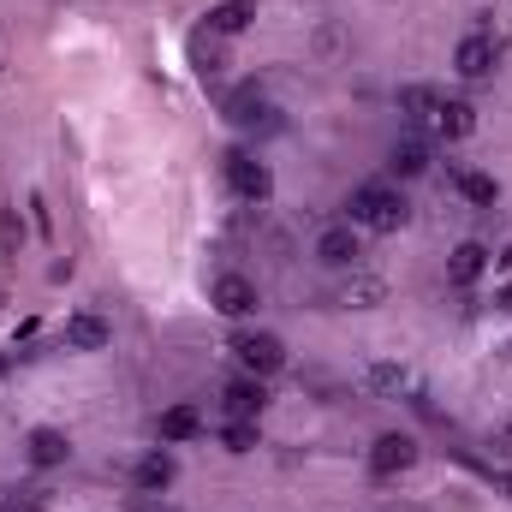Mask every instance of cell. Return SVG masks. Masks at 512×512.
I'll return each mask as SVG.
<instances>
[{"instance_id":"5b68a950","label":"cell","mask_w":512,"mask_h":512,"mask_svg":"<svg viewBox=\"0 0 512 512\" xmlns=\"http://www.w3.org/2000/svg\"><path fill=\"white\" fill-rule=\"evenodd\" d=\"M417 465V441L411 435H382L376 447H370V471L376 477H399V471H411Z\"/></svg>"},{"instance_id":"ffe728a7","label":"cell","mask_w":512,"mask_h":512,"mask_svg":"<svg viewBox=\"0 0 512 512\" xmlns=\"http://www.w3.org/2000/svg\"><path fill=\"white\" fill-rule=\"evenodd\" d=\"M435 102H441V96H435L429 84H405V90H399V108H405L411 120H423V126H429V114H435Z\"/></svg>"},{"instance_id":"3957f363","label":"cell","mask_w":512,"mask_h":512,"mask_svg":"<svg viewBox=\"0 0 512 512\" xmlns=\"http://www.w3.org/2000/svg\"><path fill=\"white\" fill-rule=\"evenodd\" d=\"M227 185H233V191H239L245 203H262V197L274 191V173H268V167H262L256 155L233 149V155H227Z\"/></svg>"},{"instance_id":"9a60e30c","label":"cell","mask_w":512,"mask_h":512,"mask_svg":"<svg viewBox=\"0 0 512 512\" xmlns=\"http://www.w3.org/2000/svg\"><path fill=\"white\" fill-rule=\"evenodd\" d=\"M370 387L387 393V399H399V393L411 399V393H417V370H411V364H370Z\"/></svg>"},{"instance_id":"ac0fdd59","label":"cell","mask_w":512,"mask_h":512,"mask_svg":"<svg viewBox=\"0 0 512 512\" xmlns=\"http://www.w3.org/2000/svg\"><path fill=\"white\" fill-rule=\"evenodd\" d=\"M346 304H352V310H376V304H387V280H376V274H358V280L346 286Z\"/></svg>"},{"instance_id":"d6986e66","label":"cell","mask_w":512,"mask_h":512,"mask_svg":"<svg viewBox=\"0 0 512 512\" xmlns=\"http://www.w3.org/2000/svg\"><path fill=\"white\" fill-rule=\"evenodd\" d=\"M167 483H173V453H149V459L137 465V489L155 495V489H167Z\"/></svg>"},{"instance_id":"4fadbf2b","label":"cell","mask_w":512,"mask_h":512,"mask_svg":"<svg viewBox=\"0 0 512 512\" xmlns=\"http://www.w3.org/2000/svg\"><path fill=\"white\" fill-rule=\"evenodd\" d=\"M66 459H72V441H66L60 429H30V465L54 471V465H66Z\"/></svg>"},{"instance_id":"9c48e42d","label":"cell","mask_w":512,"mask_h":512,"mask_svg":"<svg viewBox=\"0 0 512 512\" xmlns=\"http://www.w3.org/2000/svg\"><path fill=\"white\" fill-rule=\"evenodd\" d=\"M215 310H221V316H251L256 286L245 280V274H221V280H215Z\"/></svg>"},{"instance_id":"7a4b0ae2","label":"cell","mask_w":512,"mask_h":512,"mask_svg":"<svg viewBox=\"0 0 512 512\" xmlns=\"http://www.w3.org/2000/svg\"><path fill=\"white\" fill-rule=\"evenodd\" d=\"M233 352H239V364L251 370L256 382H262V376H274V370H286V346H280L274 334H239V340H233Z\"/></svg>"},{"instance_id":"7c38bea8","label":"cell","mask_w":512,"mask_h":512,"mask_svg":"<svg viewBox=\"0 0 512 512\" xmlns=\"http://www.w3.org/2000/svg\"><path fill=\"white\" fill-rule=\"evenodd\" d=\"M256 18V0H221V6H209V36H239V30H251Z\"/></svg>"},{"instance_id":"30bf717a","label":"cell","mask_w":512,"mask_h":512,"mask_svg":"<svg viewBox=\"0 0 512 512\" xmlns=\"http://www.w3.org/2000/svg\"><path fill=\"white\" fill-rule=\"evenodd\" d=\"M221 405H227V417H233V423H256V417H262V405H268V393H262V382H233L227 387V393H221Z\"/></svg>"},{"instance_id":"6da1fadb","label":"cell","mask_w":512,"mask_h":512,"mask_svg":"<svg viewBox=\"0 0 512 512\" xmlns=\"http://www.w3.org/2000/svg\"><path fill=\"white\" fill-rule=\"evenodd\" d=\"M346 209H352V221H358V227H370V233H399V227H405V215H411V209H405V197H399V191H387V185H358Z\"/></svg>"},{"instance_id":"ba28073f","label":"cell","mask_w":512,"mask_h":512,"mask_svg":"<svg viewBox=\"0 0 512 512\" xmlns=\"http://www.w3.org/2000/svg\"><path fill=\"white\" fill-rule=\"evenodd\" d=\"M429 131H435V137H447V143H459V137H471V131H477V108H471V102H435Z\"/></svg>"},{"instance_id":"7402d4cb","label":"cell","mask_w":512,"mask_h":512,"mask_svg":"<svg viewBox=\"0 0 512 512\" xmlns=\"http://www.w3.org/2000/svg\"><path fill=\"white\" fill-rule=\"evenodd\" d=\"M221 441H227V453H251V447H256V423H227V435H221Z\"/></svg>"},{"instance_id":"52a82bcc","label":"cell","mask_w":512,"mask_h":512,"mask_svg":"<svg viewBox=\"0 0 512 512\" xmlns=\"http://www.w3.org/2000/svg\"><path fill=\"white\" fill-rule=\"evenodd\" d=\"M227 120L239 131H268L274 126V108H268V96H256V90H233V96H227Z\"/></svg>"},{"instance_id":"e0dca14e","label":"cell","mask_w":512,"mask_h":512,"mask_svg":"<svg viewBox=\"0 0 512 512\" xmlns=\"http://www.w3.org/2000/svg\"><path fill=\"white\" fill-rule=\"evenodd\" d=\"M203 429V417L191 411V405H173V411H161V441H191Z\"/></svg>"},{"instance_id":"5bb4252c","label":"cell","mask_w":512,"mask_h":512,"mask_svg":"<svg viewBox=\"0 0 512 512\" xmlns=\"http://www.w3.org/2000/svg\"><path fill=\"white\" fill-rule=\"evenodd\" d=\"M387 167H393L399 179H417V173H429V149H423V137H399V143L387 149Z\"/></svg>"},{"instance_id":"8fae6325","label":"cell","mask_w":512,"mask_h":512,"mask_svg":"<svg viewBox=\"0 0 512 512\" xmlns=\"http://www.w3.org/2000/svg\"><path fill=\"white\" fill-rule=\"evenodd\" d=\"M316 256H322L328 268H352L364 251H358V233H352V227H328V233L316 239Z\"/></svg>"},{"instance_id":"277c9868","label":"cell","mask_w":512,"mask_h":512,"mask_svg":"<svg viewBox=\"0 0 512 512\" xmlns=\"http://www.w3.org/2000/svg\"><path fill=\"white\" fill-rule=\"evenodd\" d=\"M495 60H501V42H495V36H483V30H471V36L459 42V54H453L459 78H489V72H495Z\"/></svg>"},{"instance_id":"2e32d148","label":"cell","mask_w":512,"mask_h":512,"mask_svg":"<svg viewBox=\"0 0 512 512\" xmlns=\"http://www.w3.org/2000/svg\"><path fill=\"white\" fill-rule=\"evenodd\" d=\"M447 274H453L459 286H471V280H483V274H489V251H483L477 239H465V245L453 251V262H447Z\"/></svg>"},{"instance_id":"44dd1931","label":"cell","mask_w":512,"mask_h":512,"mask_svg":"<svg viewBox=\"0 0 512 512\" xmlns=\"http://www.w3.org/2000/svg\"><path fill=\"white\" fill-rule=\"evenodd\" d=\"M453 185H459V197H471V203H495V197H501V185H495L489 173H453Z\"/></svg>"},{"instance_id":"8992f818","label":"cell","mask_w":512,"mask_h":512,"mask_svg":"<svg viewBox=\"0 0 512 512\" xmlns=\"http://www.w3.org/2000/svg\"><path fill=\"white\" fill-rule=\"evenodd\" d=\"M114 340V328L96 316V310H78V316H66V352H102Z\"/></svg>"}]
</instances>
